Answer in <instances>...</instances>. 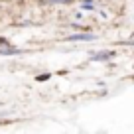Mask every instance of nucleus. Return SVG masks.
Returning a JSON list of instances; mask_svg holds the SVG:
<instances>
[{"label":"nucleus","instance_id":"f257e3e1","mask_svg":"<svg viewBox=\"0 0 134 134\" xmlns=\"http://www.w3.org/2000/svg\"><path fill=\"white\" fill-rule=\"evenodd\" d=\"M16 53H20V49H14L10 46H8V49H0V55H16Z\"/></svg>","mask_w":134,"mask_h":134},{"label":"nucleus","instance_id":"f03ea898","mask_svg":"<svg viewBox=\"0 0 134 134\" xmlns=\"http://www.w3.org/2000/svg\"><path fill=\"white\" fill-rule=\"evenodd\" d=\"M71 42H77V40H93V36L91 34H81V36H71Z\"/></svg>","mask_w":134,"mask_h":134},{"label":"nucleus","instance_id":"7ed1b4c3","mask_svg":"<svg viewBox=\"0 0 134 134\" xmlns=\"http://www.w3.org/2000/svg\"><path fill=\"white\" fill-rule=\"evenodd\" d=\"M113 51H105V53H99V55H97V59H99V61H100V59H107V57H113Z\"/></svg>","mask_w":134,"mask_h":134},{"label":"nucleus","instance_id":"20e7f679","mask_svg":"<svg viewBox=\"0 0 134 134\" xmlns=\"http://www.w3.org/2000/svg\"><path fill=\"white\" fill-rule=\"evenodd\" d=\"M36 79H38V81H47V79H49V75H47V73H43V75H38Z\"/></svg>","mask_w":134,"mask_h":134},{"label":"nucleus","instance_id":"39448f33","mask_svg":"<svg viewBox=\"0 0 134 134\" xmlns=\"http://www.w3.org/2000/svg\"><path fill=\"white\" fill-rule=\"evenodd\" d=\"M10 43H8V40H4V38H0V47H8Z\"/></svg>","mask_w":134,"mask_h":134},{"label":"nucleus","instance_id":"423d86ee","mask_svg":"<svg viewBox=\"0 0 134 134\" xmlns=\"http://www.w3.org/2000/svg\"><path fill=\"white\" fill-rule=\"evenodd\" d=\"M53 2H71V0H53Z\"/></svg>","mask_w":134,"mask_h":134}]
</instances>
